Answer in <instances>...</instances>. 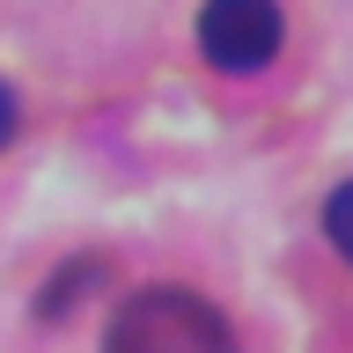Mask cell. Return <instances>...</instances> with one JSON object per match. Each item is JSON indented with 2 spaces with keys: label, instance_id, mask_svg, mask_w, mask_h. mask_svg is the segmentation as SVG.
Instances as JSON below:
<instances>
[{
  "label": "cell",
  "instance_id": "obj_4",
  "mask_svg": "<svg viewBox=\"0 0 353 353\" xmlns=\"http://www.w3.org/2000/svg\"><path fill=\"white\" fill-rule=\"evenodd\" d=\"M15 125H22V110H15V88L0 81V148H8V140H15Z\"/></svg>",
  "mask_w": 353,
  "mask_h": 353
},
{
  "label": "cell",
  "instance_id": "obj_3",
  "mask_svg": "<svg viewBox=\"0 0 353 353\" xmlns=\"http://www.w3.org/2000/svg\"><path fill=\"white\" fill-rule=\"evenodd\" d=\"M324 236H331V250H339V258L353 265V176H346V184H339V192L324 199Z\"/></svg>",
  "mask_w": 353,
  "mask_h": 353
},
{
  "label": "cell",
  "instance_id": "obj_2",
  "mask_svg": "<svg viewBox=\"0 0 353 353\" xmlns=\"http://www.w3.org/2000/svg\"><path fill=\"white\" fill-rule=\"evenodd\" d=\"M287 15L280 0H206L199 8V52L221 66V74H258V66L280 59Z\"/></svg>",
  "mask_w": 353,
  "mask_h": 353
},
{
  "label": "cell",
  "instance_id": "obj_1",
  "mask_svg": "<svg viewBox=\"0 0 353 353\" xmlns=\"http://www.w3.org/2000/svg\"><path fill=\"white\" fill-rule=\"evenodd\" d=\"M103 353H236V331L199 287H132L103 331Z\"/></svg>",
  "mask_w": 353,
  "mask_h": 353
}]
</instances>
